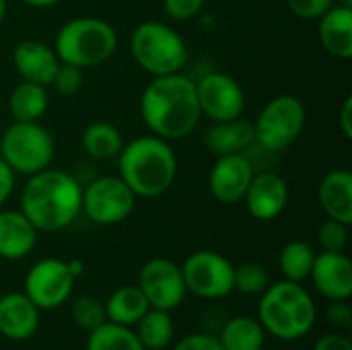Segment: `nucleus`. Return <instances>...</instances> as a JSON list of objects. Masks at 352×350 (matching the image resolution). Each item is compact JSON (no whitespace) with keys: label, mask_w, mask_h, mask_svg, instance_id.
Segmentation results:
<instances>
[{"label":"nucleus","mask_w":352,"mask_h":350,"mask_svg":"<svg viewBox=\"0 0 352 350\" xmlns=\"http://www.w3.org/2000/svg\"><path fill=\"white\" fill-rule=\"evenodd\" d=\"M140 116L146 128L163 140H182L200 124L196 80L184 72L153 76L140 97Z\"/></svg>","instance_id":"1"},{"label":"nucleus","mask_w":352,"mask_h":350,"mask_svg":"<svg viewBox=\"0 0 352 350\" xmlns=\"http://www.w3.org/2000/svg\"><path fill=\"white\" fill-rule=\"evenodd\" d=\"M82 188L62 169H43L29 175L21 194V212L39 233L66 229L80 215Z\"/></svg>","instance_id":"2"},{"label":"nucleus","mask_w":352,"mask_h":350,"mask_svg":"<svg viewBox=\"0 0 352 350\" xmlns=\"http://www.w3.org/2000/svg\"><path fill=\"white\" fill-rule=\"evenodd\" d=\"M120 177L136 198L163 196L175 182L177 157L169 144L155 134L138 136L122 146L118 155Z\"/></svg>","instance_id":"3"},{"label":"nucleus","mask_w":352,"mask_h":350,"mask_svg":"<svg viewBox=\"0 0 352 350\" xmlns=\"http://www.w3.org/2000/svg\"><path fill=\"white\" fill-rule=\"evenodd\" d=\"M316 303L301 283L280 281L268 285L258 307V322L278 340H299L316 324Z\"/></svg>","instance_id":"4"},{"label":"nucleus","mask_w":352,"mask_h":350,"mask_svg":"<svg viewBox=\"0 0 352 350\" xmlns=\"http://www.w3.org/2000/svg\"><path fill=\"white\" fill-rule=\"evenodd\" d=\"M118 50L116 29L97 17H76L64 23L54 41V52L60 62L78 68H93L107 62Z\"/></svg>","instance_id":"5"},{"label":"nucleus","mask_w":352,"mask_h":350,"mask_svg":"<svg viewBox=\"0 0 352 350\" xmlns=\"http://www.w3.org/2000/svg\"><path fill=\"white\" fill-rule=\"evenodd\" d=\"M130 54L151 76L184 72L190 60V50L184 37L171 25L161 21H144L132 31Z\"/></svg>","instance_id":"6"},{"label":"nucleus","mask_w":352,"mask_h":350,"mask_svg":"<svg viewBox=\"0 0 352 350\" xmlns=\"http://www.w3.org/2000/svg\"><path fill=\"white\" fill-rule=\"evenodd\" d=\"M54 138L39 122H12L0 138V157L19 175H33L52 165Z\"/></svg>","instance_id":"7"},{"label":"nucleus","mask_w":352,"mask_h":350,"mask_svg":"<svg viewBox=\"0 0 352 350\" xmlns=\"http://www.w3.org/2000/svg\"><path fill=\"white\" fill-rule=\"evenodd\" d=\"M307 120L305 105L295 95H278L270 99L256 118V142L270 153L289 149L303 132Z\"/></svg>","instance_id":"8"},{"label":"nucleus","mask_w":352,"mask_h":350,"mask_svg":"<svg viewBox=\"0 0 352 350\" xmlns=\"http://www.w3.org/2000/svg\"><path fill=\"white\" fill-rule=\"evenodd\" d=\"M179 268L188 293L200 299H223L235 291V266L219 252H194Z\"/></svg>","instance_id":"9"},{"label":"nucleus","mask_w":352,"mask_h":350,"mask_svg":"<svg viewBox=\"0 0 352 350\" xmlns=\"http://www.w3.org/2000/svg\"><path fill=\"white\" fill-rule=\"evenodd\" d=\"M134 206L136 194L120 175L97 177L82 190L80 212H85L95 225H118L132 215Z\"/></svg>","instance_id":"10"},{"label":"nucleus","mask_w":352,"mask_h":350,"mask_svg":"<svg viewBox=\"0 0 352 350\" xmlns=\"http://www.w3.org/2000/svg\"><path fill=\"white\" fill-rule=\"evenodd\" d=\"M74 281L76 278L64 260L43 258L29 268L25 276V295L39 311L56 309L70 299Z\"/></svg>","instance_id":"11"},{"label":"nucleus","mask_w":352,"mask_h":350,"mask_svg":"<svg viewBox=\"0 0 352 350\" xmlns=\"http://www.w3.org/2000/svg\"><path fill=\"white\" fill-rule=\"evenodd\" d=\"M138 289L153 309H163L169 314L177 309L188 295L182 268L167 258H153L140 268Z\"/></svg>","instance_id":"12"},{"label":"nucleus","mask_w":352,"mask_h":350,"mask_svg":"<svg viewBox=\"0 0 352 350\" xmlns=\"http://www.w3.org/2000/svg\"><path fill=\"white\" fill-rule=\"evenodd\" d=\"M200 113L210 122H229L241 118L245 109V93L241 85L225 72H208L196 80Z\"/></svg>","instance_id":"13"},{"label":"nucleus","mask_w":352,"mask_h":350,"mask_svg":"<svg viewBox=\"0 0 352 350\" xmlns=\"http://www.w3.org/2000/svg\"><path fill=\"white\" fill-rule=\"evenodd\" d=\"M254 177V167L243 153L217 157L210 175L208 190L221 204H237L243 200L248 186Z\"/></svg>","instance_id":"14"},{"label":"nucleus","mask_w":352,"mask_h":350,"mask_svg":"<svg viewBox=\"0 0 352 350\" xmlns=\"http://www.w3.org/2000/svg\"><path fill=\"white\" fill-rule=\"evenodd\" d=\"M241 202L256 221H274L289 204V186L278 173H254Z\"/></svg>","instance_id":"15"},{"label":"nucleus","mask_w":352,"mask_h":350,"mask_svg":"<svg viewBox=\"0 0 352 350\" xmlns=\"http://www.w3.org/2000/svg\"><path fill=\"white\" fill-rule=\"evenodd\" d=\"M309 278L330 301H349L352 297V264L344 252L316 254Z\"/></svg>","instance_id":"16"},{"label":"nucleus","mask_w":352,"mask_h":350,"mask_svg":"<svg viewBox=\"0 0 352 350\" xmlns=\"http://www.w3.org/2000/svg\"><path fill=\"white\" fill-rule=\"evenodd\" d=\"M12 64L23 80L50 87L60 60L54 47H50L47 43L37 39H23L12 50Z\"/></svg>","instance_id":"17"},{"label":"nucleus","mask_w":352,"mask_h":350,"mask_svg":"<svg viewBox=\"0 0 352 350\" xmlns=\"http://www.w3.org/2000/svg\"><path fill=\"white\" fill-rule=\"evenodd\" d=\"M39 328V309L25 293L0 297V334L8 340H27Z\"/></svg>","instance_id":"18"},{"label":"nucleus","mask_w":352,"mask_h":350,"mask_svg":"<svg viewBox=\"0 0 352 350\" xmlns=\"http://www.w3.org/2000/svg\"><path fill=\"white\" fill-rule=\"evenodd\" d=\"M37 229L21 210H0V258L21 260L37 243Z\"/></svg>","instance_id":"19"},{"label":"nucleus","mask_w":352,"mask_h":350,"mask_svg":"<svg viewBox=\"0 0 352 350\" xmlns=\"http://www.w3.org/2000/svg\"><path fill=\"white\" fill-rule=\"evenodd\" d=\"M320 41L324 50L338 58H352V8L344 4H334L320 19Z\"/></svg>","instance_id":"20"},{"label":"nucleus","mask_w":352,"mask_h":350,"mask_svg":"<svg viewBox=\"0 0 352 350\" xmlns=\"http://www.w3.org/2000/svg\"><path fill=\"white\" fill-rule=\"evenodd\" d=\"M320 204L328 219L352 223V173L346 169H334L326 173L318 190Z\"/></svg>","instance_id":"21"},{"label":"nucleus","mask_w":352,"mask_h":350,"mask_svg":"<svg viewBox=\"0 0 352 350\" xmlns=\"http://www.w3.org/2000/svg\"><path fill=\"white\" fill-rule=\"evenodd\" d=\"M204 140L208 151L214 153L217 157L243 153L256 142L254 124H250L243 118H235L229 122H212Z\"/></svg>","instance_id":"22"},{"label":"nucleus","mask_w":352,"mask_h":350,"mask_svg":"<svg viewBox=\"0 0 352 350\" xmlns=\"http://www.w3.org/2000/svg\"><path fill=\"white\" fill-rule=\"evenodd\" d=\"M148 309L151 305L142 295V291L138 289V285H126L109 295L105 303V318L107 322L132 328Z\"/></svg>","instance_id":"23"},{"label":"nucleus","mask_w":352,"mask_h":350,"mask_svg":"<svg viewBox=\"0 0 352 350\" xmlns=\"http://www.w3.org/2000/svg\"><path fill=\"white\" fill-rule=\"evenodd\" d=\"M47 89L37 83L21 80L8 97V111L14 122H39L47 111Z\"/></svg>","instance_id":"24"},{"label":"nucleus","mask_w":352,"mask_h":350,"mask_svg":"<svg viewBox=\"0 0 352 350\" xmlns=\"http://www.w3.org/2000/svg\"><path fill=\"white\" fill-rule=\"evenodd\" d=\"M80 144H82V151L89 157L105 161V159L118 157L126 142L122 138V132L113 124H109V122H93L82 130Z\"/></svg>","instance_id":"25"},{"label":"nucleus","mask_w":352,"mask_h":350,"mask_svg":"<svg viewBox=\"0 0 352 350\" xmlns=\"http://www.w3.org/2000/svg\"><path fill=\"white\" fill-rule=\"evenodd\" d=\"M219 342L225 350H262L266 342V330L258 320L239 316L223 326Z\"/></svg>","instance_id":"26"},{"label":"nucleus","mask_w":352,"mask_h":350,"mask_svg":"<svg viewBox=\"0 0 352 350\" xmlns=\"http://www.w3.org/2000/svg\"><path fill=\"white\" fill-rule=\"evenodd\" d=\"M173 320L169 311L163 309H148L136 322V336L146 350L167 349L173 340Z\"/></svg>","instance_id":"27"},{"label":"nucleus","mask_w":352,"mask_h":350,"mask_svg":"<svg viewBox=\"0 0 352 350\" xmlns=\"http://www.w3.org/2000/svg\"><path fill=\"white\" fill-rule=\"evenodd\" d=\"M87 350H146L130 326L103 322L89 332Z\"/></svg>","instance_id":"28"},{"label":"nucleus","mask_w":352,"mask_h":350,"mask_svg":"<svg viewBox=\"0 0 352 350\" xmlns=\"http://www.w3.org/2000/svg\"><path fill=\"white\" fill-rule=\"evenodd\" d=\"M316 260V252L309 243L305 241H289L283 245L280 256H278V268L285 276V281L291 283H303L309 278L311 266Z\"/></svg>","instance_id":"29"},{"label":"nucleus","mask_w":352,"mask_h":350,"mask_svg":"<svg viewBox=\"0 0 352 350\" xmlns=\"http://www.w3.org/2000/svg\"><path fill=\"white\" fill-rule=\"evenodd\" d=\"M270 285L268 270L258 262H243L235 268V289L243 295H262Z\"/></svg>","instance_id":"30"},{"label":"nucleus","mask_w":352,"mask_h":350,"mask_svg":"<svg viewBox=\"0 0 352 350\" xmlns=\"http://www.w3.org/2000/svg\"><path fill=\"white\" fill-rule=\"evenodd\" d=\"M72 320L78 328L91 332L95 328H99L103 322H107L105 318V305L95 299V297H78L72 303Z\"/></svg>","instance_id":"31"},{"label":"nucleus","mask_w":352,"mask_h":350,"mask_svg":"<svg viewBox=\"0 0 352 350\" xmlns=\"http://www.w3.org/2000/svg\"><path fill=\"white\" fill-rule=\"evenodd\" d=\"M318 241L324 252H342L349 241V225L328 219L320 225Z\"/></svg>","instance_id":"32"},{"label":"nucleus","mask_w":352,"mask_h":350,"mask_svg":"<svg viewBox=\"0 0 352 350\" xmlns=\"http://www.w3.org/2000/svg\"><path fill=\"white\" fill-rule=\"evenodd\" d=\"M82 80H85V74H82V68L74 66V64H66V62H60L56 74H54V80H52V87L60 93V95H76L82 87Z\"/></svg>","instance_id":"33"},{"label":"nucleus","mask_w":352,"mask_h":350,"mask_svg":"<svg viewBox=\"0 0 352 350\" xmlns=\"http://www.w3.org/2000/svg\"><path fill=\"white\" fill-rule=\"evenodd\" d=\"M287 6L295 17L314 21L328 12L334 6V0H287Z\"/></svg>","instance_id":"34"},{"label":"nucleus","mask_w":352,"mask_h":350,"mask_svg":"<svg viewBox=\"0 0 352 350\" xmlns=\"http://www.w3.org/2000/svg\"><path fill=\"white\" fill-rule=\"evenodd\" d=\"M204 8V0H163V12L173 21H190Z\"/></svg>","instance_id":"35"},{"label":"nucleus","mask_w":352,"mask_h":350,"mask_svg":"<svg viewBox=\"0 0 352 350\" xmlns=\"http://www.w3.org/2000/svg\"><path fill=\"white\" fill-rule=\"evenodd\" d=\"M326 322L336 330H346L352 324V311L346 301H332V305L326 309Z\"/></svg>","instance_id":"36"},{"label":"nucleus","mask_w":352,"mask_h":350,"mask_svg":"<svg viewBox=\"0 0 352 350\" xmlns=\"http://www.w3.org/2000/svg\"><path fill=\"white\" fill-rule=\"evenodd\" d=\"M173 350H225L221 347L219 338L210 336V334H190L186 338H182Z\"/></svg>","instance_id":"37"},{"label":"nucleus","mask_w":352,"mask_h":350,"mask_svg":"<svg viewBox=\"0 0 352 350\" xmlns=\"http://www.w3.org/2000/svg\"><path fill=\"white\" fill-rule=\"evenodd\" d=\"M314 350H352V342L342 332H330L316 342Z\"/></svg>","instance_id":"38"},{"label":"nucleus","mask_w":352,"mask_h":350,"mask_svg":"<svg viewBox=\"0 0 352 350\" xmlns=\"http://www.w3.org/2000/svg\"><path fill=\"white\" fill-rule=\"evenodd\" d=\"M14 171L6 165V161L0 157V208L2 204L10 198L12 190H14Z\"/></svg>","instance_id":"39"},{"label":"nucleus","mask_w":352,"mask_h":350,"mask_svg":"<svg viewBox=\"0 0 352 350\" xmlns=\"http://www.w3.org/2000/svg\"><path fill=\"white\" fill-rule=\"evenodd\" d=\"M340 130L351 140L352 138V95H349L340 109Z\"/></svg>","instance_id":"40"},{"label":"nucleus","mask_w":352,"mask_h":350,"mask_svg":"<svg viewBox=\"0 0 352 350\" xmlns=\"http://www.w3.org/2000/svg\"><path fill=\"white\" fill-rule=\"evenodd\" d=\"M27 6H33V8H50L54 4H58L60 0H23Z\"/></svg>","instance_id":"41"},{"label":"nucleus","mask_w":352,"mask_h":350,"mask_svg":"<svg viewBox=\"0 0 352 350\" xmlns=\"http://www.w3.org/2000/svg\"><path fill=\"white\" fill-rule=\"evenodd\" d=\"M66 264H68L70 272L74 274V278H76V276H80V274L85 272V264H82L80 260H70V262H66Z\"/></svg>","instance_id":"42"},{"label":"nucleus","mask_w":352,"mask_h":350,"mask_svg":"<svg viewBox=\"0 0 352 350\" xmlns=\"http://www.w3.org/2000/svg\"><path fill=\"white\" fill-rule=\"evenodd\" d=\"M6 10H8L6 0H0V25H2V23H4V19H6Z\"/></svg>","instance_id":"43"},{"label":"nucleus","mask_w":352,"mask_h":350,"mask_svg":"<svg viewBox=\"0 0 352 350\" xmlns=\"http://www.w3.org/2000/svg\"><path fill=\"white\" fill-rule=\"evenodd\" d=\"M340 4H344V6H351L352 8V0H340Z\"/></svg>","instance_id":"44"}]
</instances>
